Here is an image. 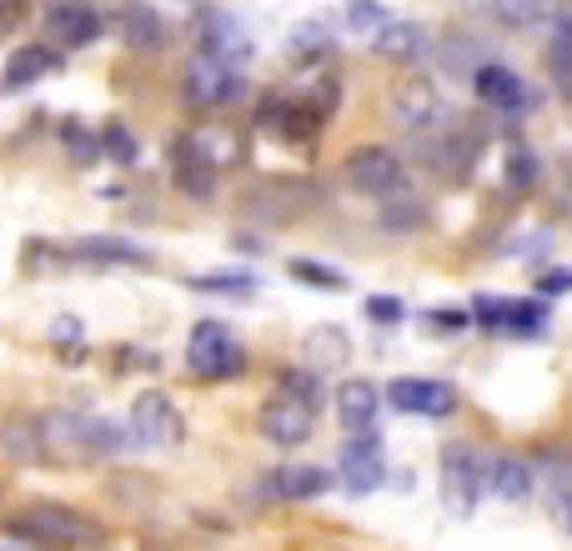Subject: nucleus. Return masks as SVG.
Masks as SVG:
<instances>
[{
  "mask_svg": "<svg viewBox=\"0 0 572 551\" xmlns=\"http://www.w3.org/2000/svg\"><path fill=\"white\" fill-rule=\"evenodd\" d=\"M15 531L41 541V547H71V551L101 541V527H95L91 516L71 512V506H60V502H31L21 516H15Z\"/></svg>",
  "mask_w": 572,
  "mask_h": 551,
  "instance_id": "f257e3e1",
  "label": "nucleus"
},
{
  "mask_svg": "<svg viewBox=\"0 0 572 551\" xmlns=\"http://www.w3.org/2000/svg\"><path fill=\"white\" fill-rule=\"evenodd\" d=\"M186 366L202 381H227V376L247 371V346L237 341V331L221 321H196L186 336Z\"/></svg>",
  "mask_w": 572,
  "mask_h": 551,
  "instance_id": "f03ea898",
  "label": "nucleus"
},
{
  "mask_svg": "<svg viewBox=\"0 0 572 551\" xmlns=\"http://www.w3.org/2000/svg\"><path fill=\"white\" fill-rule=\"evenodd\" d=\"M488 492V457L467 441H453L442 451V502L453 516H472Z\"/></svg>",
  "mask_w": 572,
  "mask_h": 551,
  "instance_id": "7ed1b4c3",
  "label": "nucleus"
},
{
  "mask_svg": "<svg viewBox=\"0 0 572 551\" xmlns=\"http://www.w3.org/2000/svg\"><path fill=\"white\" fill-rule=\"evenodd\" d=\"M181 85H186L191 106L221 111L247 91V76H241V66H231V60H216V56H206V50H196V56L186 60V71H181Z\"/></svg>",
  "mask_w": 572,
  "mask_h": 551,
  "instance_id": "20e7f679",
  "label": "nucleus"
},
{
  "mask_svg": "<svg viewBox=\"0 0 572 551\" xmlns=\"http://www.w3.org/2000/svg\"><path fill=\"white\" fill-rule=\"evenodd\" d=\"M342 176H346V186L357 191V196H377V200L407 196V165L397 161L387 146H362L357 156H346Z\"/></svg>",
  "mask_w": 572,
  "mask_h": 551,
  "instance_id": "39448f33",
  "label": "nucleus"
},
{
  "mask_svg": "<svg viewBox=\"0 0 572 551\" xmlns=\"http://www.w3.org/2000/svg\"><path fill=\"white\" fill-rule=\"evenodd\" d=\"M392 120L407 130H442L453 120V111L427 76H407V81L392 85Z\"/></svg>",
  "mask_w": 572,
  "mask_h": 551,
  "instance_id": "423d86ee",
  "label": "nucleus"
},
{
  "mask_svg": "<svg viewBox=\"0 0 572 551\" xmlns=\"http://www.w3.org/2000/svg\"><path fill=\"white\" fill-rule=\"evenodd\" d=\"M336 467H342V486L352 496H367L387 481V461H381V441L377 432H357L346 436L342 451H336Z\"/></svg>",
  "mask_w": 572,
  "mask_h": 551,
  "instance_id": "0eeeda50",
  "label": "nucleus"
},
{
  "mask_svg": "<svg viewBox=\"0 0 572 551\" xmlns=\"http://www.w3.org/2000/svg\"><path fill=\"white\" fill-rule=\"evenodd\" d=\"M131 436L136 446H181V436H186V422H181V411L171 406L161 391H141V397L131 401Z\"/></svg>",
  "mask_w": 572,
  "mask_h": 551,
  "instance_id": "6e6552de",
  "label": "nucleus"
},
{
  "mask_svg": "<svg viewBox=\"0 0 572 551\" xmlns=\"http://www.w3.org/2000/svg\"><path fill=\"white\" fill-rule=\"evenodd\" d=\"M256 426H262V436L272 446H301V441H311V432H317V406L276 391V397L256 411Z\"/></svg>",
  "mask_w": 572,
  "mask_h": 551,
  "instance_id": "1a4fd4ad",
  "label": "nucleus"
},
{
  "mask_svg": "<svg viewBox=\"0 0 572 551\" xmlns=\"http://www.w3.org/2000/svg\"><path fill=\"white\" fill-rule=\"evenodd\" d=\"M387 401L407 416H453L457 411V391L437 376H397L387 387Z\"/></svg>",
  "mask_w": 572,
  "mask_h": 551,
  "instance_id": "9d476101",
  "label": "nucleus"
},
{
  "mask_svg": "<svg viewBox=\"0 0 572 551\" xmlns=\"http://www.w3.org/2000/svg\"><path fill=\"white\" fill-rule=\"evenodd\" d=\"M472 91L477 101L488 111H497V116H523L527 111V85L523 76L513 71V66H497V60H482L472 76Z\"/></svg>",
  "mask_w": 572,
  "mask_h": 551,
  "instance_id": "9b49d317",
  "label": "nucleus"
},
{
  "mask_svg": "<svg viewBox=\"0 0 572 551\" xmlns=\"http://www.w3.org/2000/svg\"><path fill=\"white\" fill-rule=\"evenodd\" d=\"M41 25H46V36L60 41L66 50H81L101 36V15H95L85 0H50L46 11H41Z\"/></svg>",
  "mask_w": 572,
  "mask_h": 551,
  "instance_id": "f8f14e48",
  "label": "nucleus"
},
{
  "mask_svg": "<svg viewBox=\"0 0 572 551\" xmlns=\"http://www.w3.org/2000/svg\"><path fill=\"white\" fill-rule=\"evenodd\" d=\"M196 36H202L206 56H216V60H231V66H247L251 60V36L231 11H206L202 25H196Z\"/></svg>",
  "mask_w": 572,
  "mask_h": 551,
  "instance_id": "ddd939ff",
  "label": "nucleus"
},
{
  "mask_svg": "<svg viewBox=\"0 0 572 551\" xmlns=\"http://www.w3.org/2000/svg\"><path fill=\"white\" fill-rule=\"evenodd\" d=\"M111 25H116V36L131 50H156L167 41V25H161V15L146 0H121L116 11H111Z\"/></svg>",
  "mask_w": 572,
  "mask_h": 551,
  "instance_id": "4468645a",
  "label": "nucleus"
},
{
  "mask_svg": "<svg viewBox=\"0 0 572 551\" xmlns=\"http://www.w3.org/2000/svg\"><path fill=\"white\" fill-rule=\"evenodd\" d=\"M327 486H332V471L311 467V461H286V467H276L272 481H266V492H272L276 502H311V496H322Z\"/></svg>",
  "mask_w": 572,
  "mask_h": 551,
  "instance_id": "2eb2a0df",
  "label": "nucleus"
},
{
  "mask_svg": "<svg viewBox=\"0 0 572 551\" xmlns=\"http://www.w3.org/2000/svg\"><path fill=\"white\" fill-rule=\"evenodd\" d=\"M371 50H377L381 60H397V66H417V60L432 50V41L417 21H392L371 36Z\"/></svg>",
  "mask_w": 572,
  "mask_h": 551,
  "instance_id": "dca6fc26",
  "label": "nucleus"
},
{
  "mask_svg": "<svg viewBox=\"0 0 572 551\" xmlns=\"http://www.w3.org/2000/svg\"><path fill=\"white\" fill-rule=\"evenodd\" d=\"M377 406H381L377 387H371V381H362V376H352V381L336 391V416H342L346 436L371 432V426H377Z\"/></svg>",
  "mask_w": 572,
  "mask_h": 551,
  "instance_id": "f3484780",
  "label": "nucleus"
},
{
  "mask_svg": "<svg viewBox=\"0 0 572 551\" xmlns=\"http://www.w3.org/2000/svg\"><path fill=\"white\" fill-rule=\"evenodd\" d=\"M488 492L507 506L527 502L533 496V467L523 457H488Z\"/></svg>",
  "mask_w": 572,
  "mask_h": 551,
  "instance_id": "a211bd4d",
  "label": "nucleus"
},
{
  "mask_svg": "<svg viewBox=\"0 0 572 551\" xmlns=\"http://www.w3.org/2000/svg\"><path fill=\"white\" fill-rule=\"evenodd\" d=\"M176 181H181V191H186V196L211 200L216 165L206 161L202 151H196V141H191V136H181V141H176Z\"/></svg>",
  "mask_w": 572,
  "mask_h": 551,
  "instance_id": "6ab92c4d",
  "label": "nucleus"
},
{
  "mask_svg": "<svg viewBox=\"0 0 572 551\" xmlns=\"http://www.w3.org/2000/svg\"><path fill=\"white\" fill-rule=\"evenodd\" d=\"M301 346H307L311 371H336V366H346V356H352V336H346L342 326H311Z\"/></svg>",
  "mask_w": 572,
  "mask_h": 551,
  "instance_id": "aec40b11",
  "label": "nucleus"
},
{
  "mask_svg": "<svg viewBox=\"0 0 572 551\" xmlns=\"http://www.w3.org/2000/svg\"><path fill=\"white\" fill-rule=\"evenodd\" d=\"M71 256L116 261V266H146V261H151V251L136 246V241H121V236H81V241H71Z\"/></svg>",
  "mask_w": 572,
  "mask_h": 551,
  "instance_id": "412c9836",
  "label": "nucleus"
},
{
  "mask_svg": "<svg viewBox=\"0 0 572 551\" xmlns=\"http://www.w3.org/2000/svg\"><path fill=\"white\" fill-rule=\"evenodd\" d=\"M56 66H60V56L50 46H21L11 60H5V85H11V91H25L31 81L56 71Z\"/></svg>",
  "mask_w": 572,
  "mask_h": 551,
  "instance_id": "4be33fe9",
  "label": "nucleus"
},
{
  "mask_svg": "<svg viewBox=\"0 0 572 551\" xmlns=\"http://www.w3.org/2000/svg\"><path fill=\"white\" fill-rule=\"evenodd\" d=\"M492 15H497L502 25H542L558 15V0H497Z\"/></svg>",
  "mask_w": 572,
  "mask_h": 551,
  "instance_id": "5701e85b",
  "label": "nucleus"
},
{
  "mask_svg": "<svg viewBox=\"0 0 572 551\" xmlns=\"http://www.w3.org/2000/svg\"><path fill=\"white\" fill-rule=\"evenodd\" d=\"M282 397H297V401H307V406L322 411L327 387H322V376L311 371V366H286L282 371Z\"/></svg>",
  "mask_w": 572,
  "mask_h": 551,
  "instance_id": "b1692460",
  "label": "nucleus"
},
{
  "mask_svg": "<svg viewBox=\"0 0 572 551\" xmlns=\"http://www.w3.org/2000/svg\"><path fill=\"white\" fill-rule=\"evenodd\" d=\"M533 181H537L533 151H527V146H513V151H507V165H502V186L513 191V196H523V191H533Z\"/></svg>",
  "mask_w": 572,
  "mask_h": 551,
  "instance_id": "393cba45",
  "label": "nucleus"
},
{
  "mask_svg": "<svg viewBox=\"0 0 572 551\" xmlns=\"http://www.w3.org/2000/svg\"><path fill=\"white\" fill-rule=\"evenodd\" d=\"M346 21H352V31H367V36H377L381 25H392V15H387V5H381V0H346Z\"/></svg>",
  "mask_w": 572,
  "mask_h": 551,
  "instance_id": "a878e982",
  "label": "nucleus"
},
{
  "mask_svg": "<svg viewBox=\"0 0 572 551\" xmlns=\"http://www.w3.org/2000/svg\"><path fill=\"white\" fill-rule=\"evenodd\" d=\"M101 151H106L111 161H121V165H136V156H141L136 151V136L121 126V120H111V126L101 130Z\"/></svg>",
  "mask_w": 572,
  "mask_h": 551,
  "instance_id": "bb28decb",
  "label": "nucleus"
},
{
  "mask_svg": "<svg viewBox=\"0 0 572 551\" xmlns=\"http://www.w3.org/2000/svg\"><path fill=\"white\" fill-rule=\"evenodd\" d=\"M291 276H297V282H311V286H327V291H336V286H342V276H336V271H327L322 261H307V256L291 261Z\"/></svg>",
  "mask_w": 572,
  "mask_h": 551,
  "instance_id": "cd10ccee",
  "label": "nucleus"
},
{
  "mask_svg": "<svg viewBox=\"0 0 572 551\" xmlns=\"http://www.w3.org/2000/svg\"><path fill=\"white\" fill-rule=\"evenodd\" d=\"M291 46H297V50H327V46H332V36L322 31V21H301L297 36H291Z\"/></svg>",
  "mask_w": 572,
  "mask_h": 551,
  "instance_id": "c85d7f7f",
  "label": "nucleus"
},
{
  "mask_svg": "<svg viewBox=\"0 0 572 551\" xmlns=\"http://www.w3.org/2000/svg\"><path fill=\"white\" fill-rule=\"evenodd\" d=\"M196 291H241L247 296L251 291V276H196Z\"/></svg>",
  "mask_w": 572,
  "mask_h": 551,
  "instance_id": "c756f323",
  "label": "nucleus"
},
{
  "mask_svg": "<svg viewBox=\"0 0 572 551\" xmlns=\"http://www.w3.org/2000/svg\"><path fill=\"white\" fill-rule=\"evenodd\" d=\"M367 317L371 321H402V301H397V296H367Z\"/></svg>",
  "mask_w": 572,
  "mask_h": 551,
  "instance_id": "7c9ffc66",
  "label": "nucleus"
},
{
  "mask_svg": "<svg viewBox=\"0 0 572 551\" xmlns=\"http://www.w3.org/2000/svg\"><path fill=\"white\" fill-rule=\"evenodd\" d=\"M66 151H76V161H95V146L81 126H66Z\"/></svg>",
  "mask_w": 572,
  "mask_h": 551,
  "instance_id": "2f4dec72",
  "label": "nucleus"
},
{
  "mask_svg": "<svg viewBox=\"0 0 572 551\" xmlns=\"http://www.w3.org/2000/svg\"><path fill=\"white\" fill-rule=\"evenodd\" d=\"M537 291H542V296L572 291V271H548V276H542V282H537Z\"/></svg>",
  "mask_w": 572,
  "mask_h": 551,
  "instance_id": "473e14b6",
  "label": "nucleus"
},
{
  "mask_svg": "<svg viewBox=\"0 0 572 551\" xmlns=\"http://www.w3.org/2000/svg\"><path fill=\"white\" fill-rule=\"evenodd\" d=\"M552 521L562 531H572V492H552Z\"/></svg>",
  "mask_w": 572,
  "mask_h": 551,
  "instance_id": "72a5a7b5",
  "label": "nucleus"
},
{
  "mask_svg": "<svg viewBox=\"0 0 572 551\" xmlns=\"http://www.w3.org/2000/svg\"><path fill=\"white\" fill-rule=\"evenodd\" d=\"M21 25V0H0V36Z\"/></svg>",
  "mask_w": 572,
  "mask_h": 551,
  "instance_id": "f704fd0d",
  "label": "nucleus"
},
{
  "mask_svg": "<svg viewBox=\"0 0 572 551\" xmlns=\"http://www.w3.org/2000/svg\"><path fill=\"white\" fill-rule=\"evenodd\" d=\"M50 336H56V341H66V336H81V326H76V321H56V326H50Z\"/></svg>",
  "mask_w": 572,
  "mask_h": 551,
  "instance_id": "c9c22d12",
  "label": "nucleus"
},
{
  "mask_svg": "<svg viewBox=\"0 0 572 551\" xmlns=\"http://www.w3.org/2000/svg\"><path fill=\"white\" fill-rule=\"evenodd\" d=\"M467 5H472V11H492V5H497V0H467Z\"/></svg>",
  "mask_w": 572,
  "mask_h": 551,
  "instance_id": "e433bc0d",
  "label": "nucleus"
}]
</instances>
